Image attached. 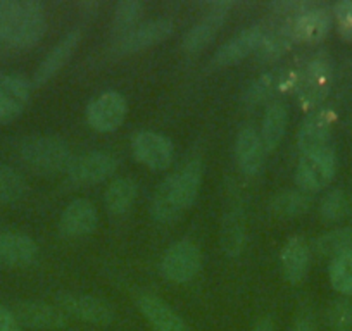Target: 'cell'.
I'll use <instances>...</instances> for the list:
<instances>
[{
    "label": "cell",
    "instance_id": "obj_1",
    "mask_svg": "<svg viewBox=\"0 0 352 331\" xmlns=\"http://www.w3.org/2000/svg\"><path fill=\"white\" fill-rule=\"evenodd\" d=\"M47 30L45 9L33 0L0 2V43L26 49L42 40Z\"/></svg>",
    "mask_w": 352,
    "mask_h": 331
},
{
    "label": "cell",
    "instance_id": "obj_2",
    "mask_svg": "<svg viewBox=\"0 0 352 331\" xmlns=\"http://www.w3.org/2000/svg\"><path fill=\"white\" fill-rule=\"evenodd\" d=\"M202 180V166L199 161H192L180 173L169 176L157 188L152 201L151 212L154 219L168 222L176 219L185 209L190 207L197 198Z\"/></svg>",
    "mask_w": 352,
    "mask_h": 331
},
{
    "label": "cell",
    "instance_id": "obj_3",
    "mask_svg": "<svg viewBox=\"0 0 352 331\" xmlns=\"http://www.w3.org/2000/svg\"><path fill=\"white\" fill-rule=\"evenodd\" d=\"M21 155L33 171L54 174L67 170L71 164L69 147L57 137H33L21 145Z\"/></svg>",
    "mask_w": 352,
    "mask_h": 331
},
{
    "label": "cell",
    "instance_id": "obj_4",
    "mask_svg": "<svg viewBox=\"0 0 352 331\" xmlns=\"http://www.w3.org/2000/svg\"><path fill=\"white\" fill-rule=\"evenodd\" d=\"M335 174V154L330 147L304 154L296 171V181L302 190L316 192L327 187Z\"/></svg>",
    "mask_w": 352,
    "mask_h": 331
},
{
    "label": "cell",
    "instance_id": "obj_5",
    "mask_svg": "<svg viewBox=\"0 0 352 331\" xmlns=\"http://www.w3.org/2000/svg\"><path fill=\"white\" fill-rule=\"evenodd\" d=\"M331 87V66L327 59L311 60L296 80L299 102L304 107H313L327 97Z\"/></svg>",
    "mask_w": 352,
    "mask_h": 331
},
{
    "label": "cell",
    "instance_id": "obj_6",
    "mask_svg": "<svg viewBox=\"0 0 352 331\" xmlns=\"http://www.w3.org/2000/svg\"><path fill=\"white\" fill-rule=\"evenodd\" d=\"M201 252L190 242H178L168 249L162 258V273L175 283H185L201 269Z\"/></svg>",
    "mask_w": 352,
    "mask_h": 331
},
{
    "label": "cell",
    "instance_id": "obj_7",
    "mask_svg": "<svg viewBox=\"0 0 352 331\" xmlns=\"http://www.w3.org/2000/svg\"><path fill=\"white\" fill-rule=\"evenodd\" d=\"M126 113L128 106L124 97L116 92H107L97 97L88 106L87 117L94 130L100 131V133H109V131L118 130L123 124Z\"/></svg>",
    "mask_w": 352,
    "mask_h": 331
},
{
    "label": "cell",
    "instance_id": "obj_8",
    "mask_svg": "<svg viewBox=\"0 0 352 331\" xmlns=\"http://www.w3.org/2000/svg\"><path fill=\"white\" fill-rule=\"evenodd\" d=\"M133 152L138 161L155 171L166 170L173 161V144L164 135L142 131L133 140Z\"/></svg>",
    "mask_w": 352,
    "mask_h": 331
},
{
    "label": "cell",
    "instance_id": "obj_9",
    "mask_svg": "<svg viewBox=\"0 0 352 331\" xmlns=\"http://www.w3.org/2000/svg\"><path fill=\"white\" fill-rule=\"evenodd\" d=\"M116 171V161L102 152H90L71 161L67 174L76 183L94 185L107 180Z\"/></svg>",
    "mask_w": 352,
    "mask_h": 331
},
{
    "label": "cell",
    "instance_id": "obj_10",
    "mask_svg": "<svg viewBox=\"0 0 352 331\" xmlns=\"http://www.w3.org/2000/svg\"><path fill=\"white\" fill-rule=\"evenodd\" d=\"M173 32V23L169 19H155V21L145 23V25L137 26L126 35H121L114 45L116 54H131L144 50L147 47L161 43L162 40L168 38Z\"/></svg>",
    "mask_w": 352,
    "mask_h": 331
},
{
    "label": "cell",
    "instance_id": "obj_11",
    "mask_svg": "<svg viewBox=\"0 0 352 331\" xmlns=\"http://www.w3.org/2000/svg\"><path fill=\"white\" fill-rule=\"evenodd\" d=\"M30 100L28 81L21 76L2 74L0 76V123L16 119L25 111Z\"/></svg>",
    "mask_w": 352,
    "mask_h": 331
},
{
    "label": "cell",
    "instance_id": "obj_12",
    "mask_svg": "<svg viewBox=\"0 0 352 331\" xmlns=\"http://www.w3.org/2000/svg\"><path fill=\"white\" fill-rule=\"evenodd\" d=\"M264 36H266V28L264 26H250L249 30L233 36L230 42H226L216 52V64H219V66H232V64L240 62L247 56L259 50L261 43L264 42Z\"/></svg>",
    "mask_w": 352,
    "mask_h": 331
},
{
    "label": "cell",
    "instance_id": "obj_13",
    "mask_svg": "<svg viewBox=\"0 0 352 331\" xmlns=\"http://www.w3.org/2000/svg\"><path fill=\"white\" fill-rule=\"evenodd\" d=\"M331 28V18L328 11L321 8L309 5L300 14L292 19L294 40H300L304 43L321 42L328 35Z\"/></svg>",
    "mask_w": 352,
    "mask_h": 331
},
{
    "label": "cell",
    "instance_id": "obj_14",
    "mask_svg": "<svg viewBox=\"0 0 352 331\" xmlns=\"http://www.w3.org/2000/svg\"><path fill=\"white\" fill-rule=\"evenodd\" d=\"M59 304L71 316L78 317L81 321H88V323L106 324L111 323L114 317V312L109 304L100 299H96V297L71 295L69 293V295L60 297Z\"/></svg>",
    "mask_w": 352,
    "mask_h": 331
},
{
    "label": "cell",
    "instance_id": "obj_15",
    "mask_svg": "<svg viewBox=\"0 0 352 331\" xmlns=\"http://www.w3.org/2000/svg\"><path fill=\"white\" fill-rule=\"evenodd\" d=\"M331 123H333V114L330 111H318L304 121L297 137V144L302 154H311L328 147Z\"/></svg>",
    "mask_w": 352,
    "mask_h": 331
},
{
    "label": "cell",
    "instance_id": "obj_16",
    "mask_svg": "<svg viewBox=\"0 0 352 331\" xmlns=\"http://www.w3.org/2000/svg\"><path fill=\"white\" fill-rule=\"evenodd\" d=\"M97 209L92 202L80 198L64 209L60 216V231L67 236H85L97 226Z\"/></svg>",
    "mask_w": 352,
    "mask_h": 331
},
{
    "label": "cell",
    "instance_id": "obj_17",
    "mask_svg": "<svg viewBox=\"0 0 352 331\" xmlns=\"http://www.w3.org/2000/svg\"><path fill=\"white\" fill-rule=\"evenodd\" d=\"M230 5L232 4H216L214 9L209 11L208 16H206L204 19H201V21L185 35L184 49L187 50V52H199V50L204 49V47L214 38L218 30L221 28L223 21H225L226 11H228Z\"/></svg>",
    "mask_w": 352,
    "mask_h": 331
},
{
    "label": "cell",
    "instance_id": "obj_18",
    "mask_svg": "<svg viewBox=\"0 0 352 331\" xmlns=\"http://www.w3.org/2000/svg\"><path fill=\"white\" fill-rule=\"evenodd\" d=\"M38 247L30 236L18 233H2L0 235V264L26 266L36 258Z\"/></svg>",
    "mask_w": 352,
    "mask_h": 331
},
{
    "label": "cell",
    "instance_id": "obj_19",
    "mask_svg": "<svg viewBox=\"0 0 352 331\" xmlns=\"http://www.w3.org/2000/svg\"><path fill=\"white\" fill-rule=\"evenodd\" d=\"M81 40L80 32H71L54 47L49 52V56L43 59V62L40 64L38 69L35 74V83L36 85H43L52 76H56L60 69H63L64 64L71 59L73 52L76 50L78 43Z\"/></svg>",
    "mask_w": 352,
    "mask_h": 331
},
{
    "label": "cell",
    "instance_id": "obj_20",
    "mask_svg": "<svg viewBox=\"0 0 352 331\" xmlns=\"http://www.w3.org/2000/svg\"><path fill=\"white\" fill-rule=\"evenodd\" d=\"M235 150L240 170L245 174H256L263 168L266 150H264V145L256 130L245 128L240 131Z\"/></svg>",
    "mask_w": 352,
    "mask_h": 331
},
{
    "label": "cell",
    "instance_id": "obj_21",
    "mask_svg": "<svg viewBox=\"0 0 352 331\" xmlns=\"http://www.w3.org/2000/svg\"><path fill=\"white\" fill-rule=\"evenodd\" d=\"M309 247L302 238H292L283 249L282 254V266L283 275L289 282L297 283L306 278L309 271Z\"/></svg>",
    "mask_w": 352,
    "mask_h": 331
},
{
    "label": "cell",
    "instance_id": "obj_22",
    "mask_svg": "<svg viewBox=\"0 0 352 331\" xmlns=\"http://www.w3.org/2000/svg\"><path fill=\"white\" fill-rule=\"evenodd\" d=\"M138 307L157 331H187L178 314L155 297H142Z\"/></svg>",
    "mask_w": 352,
    "mask_h": 331
},
{
    "label": "cell",
    "instance_id": "obj_23",
    "mask_svg": "<svg viewBox=\"0 0 352 331\" xmlns=\"http://www.w3.org/2000/svg\"><path fill=\"white\" fill-rule=\"evenodd\" d=\"M296 80L297 76H294V74L287 76L285 71H273V73L264 74L259 80L254 81L250 89L247 90L245 100L252 104V106H256V104H261L263 100L268 99L272 93L287 89V85L296 87Z\"/></svg>",
    "mask_w": 352,
    "mask_h": 331
},
{
    "label": "cell",
    "instance_id": "obj_24",
    "mask_svg": "<svg viewBox=\"0 0 352 331\" xmlns=\"http://www.w3.org/2000/svg\"><path fill=\"white\" fill-rule=\"evenodd\" d=\"M294 42V33H292V19L290 23H283L278 28H273L272 32L266 30V36L264 42L261 43L259 50H257V57L264 62L275 60L282 57L287 50L290 49Z\"/></svg>",
    "mask_w": 352,
    "mask_h": 331
},
{
    "label": "cell",
    "instance_id": "obj_25",
    "mask_svg": "<svg viewBox=\"0 0 352 331\" xmlns=\"http://www.w3.org/2000/svg\"><path fill=\"white\" fill-rule=\"evenodd\" d=\"M287 128V111L285 106L275 102L266 111V116L263 121V133H261V141L264 145V150L272 152L282 141Z\"/></svg>",
    "mask_w": 352,
    "mask_h": 331
},
{
    "label": "cell",
    "instance_id": "obj_26",
    "mask_svg": "<svg viewBox=\"0 0 352 331\" xmlns=\"http://www.w3.org/2000/svg\"><path fill=\"white\" fill-rule=\"evenodd\" d=\"M18 321L33 328H60L64 326V316L54 307L45 304H23L18 309Z\"/></svg>",
    "mask_w": 352,
    "mask_h": 331
},
{
    "label": "cell",
    "instance_id": "obj_27",
    "mask_svg": "<svg viewBox=\"0 0 352 331\" xmlns=\"http://www.w3.org/2000/svg\"><path fill=\"white\" fill-rule=\"evenodd\" d=\"M137 198V187L130 180H114L106 192V205L113 214L130 211Z\"/></svg>",
    "mask_w": 352,
    "mask_h": 331
},
{
    "label": "cell",
    "instance_id": "obj_28",
    "mask_svg": "<svg viewBox=\"0 0 352 331\" xmlns=\"http://www.w3.org/2000/svg\"><path fill=\"white\" fill-rule=\"evenodd\" d=\"M142 14H144V5L138 0H126V2H120L114 11L113 28L114 32H121L126 35L133 28H137L138 21H140Z\"/></svg>",
    "mask_w": 352,
    "mask_h": 331
},
{
    "label": "cell",
    "instance_id": "obj_29",
    "mask_svg": "<svg viewBox=\"0 0 352 331\" xmlns=\"http://www.w3.org/2000/svg\"><path fill=\"white\" fill-rule=\"evenodd\" d=\"M330 282L340 293L352 295V252L337 255L330 266Z\"/></svg>",
    "mask_w": 352,
    "mask_h": 331
},
{
    "label": "cell",
    "instance_id": "obj_30",
    "mask_svg": "<svg viewBox=\"0 0 352 331\" xmlns=\"http://www.w3.org/2000/svg\"><path fill=\"white\" fill-rule=\"evenodd\" d=\"M318 251L324 255H342L345 252H352V229H337L327 233L318 240Z\"/></svg>",
    "mask_w": 352,
    "mask_h": 331
},
{
    "label": "cell",
    "instance_id": "obj_31",
    "mask_svg": "<svg viewBox=\"0 0 352 331\" xmlns=\"http://www.w3.org/2000/svg\"><path fill=\"white\" fill-rule=\"evenodd\" d=\"M307 207H309V198L300 192H282L273 201V211L283 218L304 214Z\"/></svg>",
    "mask_w": 352,
    "mask_h": 331
},
{
    "label": "cell",
    "instance_id": "obj_32",
    "mask_svg": "<svg viewBox=\"0 0 352 331\" xmlns=\"http://www.w3.org/2000/svg\"><path fill=\"white\" fill-rule=\"evenodd\" d=\"M25 194L23 178L12 168L0 164V202H16Z\"/></svg>",
    "mask_w": 352,
    "mask_h": 331
},
{
    "label": "cell",
    "instance_id": "obj_33",
    "mask_svg": "<svg viewBox=\"0 0 352 331\" xmlns=\"http://www.w3.org/2000/svg\"><path fill=\"white\" fill-rule=\"evenodd\" d=\"M345 197L342 192L335 190L328 194L321 202V216L327 221H337L345 214Z\"/></svg>",
    "mask_w": 352,
    "mask_h": 331
},
{
    "label": "cell",
    "instance_id": "obj_34",
    "mask_svg": "<svg viewBox=\"0 0 352 331\" xmlns=\"http://www.w3.org/2000/svg\"><path fill=\"white\" fill-rule=\"evenodd\" d=\"M335 19H337L338 33L344 38L352 40V0H344L335 5Z\"/></svg>",
    "mask_w": 352,
    "mask_h": 331
},
{
    "label": "cell",
    "instance_id": "obj_35",
    "mask_svg": "<svg viewBox=\"0 0 352 331\" xmlns=\"http://www.w3.org/2000/svg\"><path fill=\"white\" fill-rule=\"evenodd\" d=\"M0 331H19L18 319L2 307H0Z\"/></svg>",
    "mask_w": 352,
    "mask_h": 331
},
{
    "label": "cell",
    "instance_id": "obj_36",
    "mask_svg": "<svg viewBox=\"0 0 352 331\" xmlns=\"http://www.w3.org/2000/svg\"><path fill=\"white\" fill-rule=\"evenodd\" d=\"M294 331H316V326L313 324V321L302 319V321H299V323H297L296 330H294Z\"/></svg>",
    "mask_w": 352,
    "mask_h": 331
},
{
    "label": "cell",
    "instance_id": "obj_37",
    "mask_svg": "<svg viewBox=\"0 0 352 331\" xmlns=\"http://www.w3.org/2000/svg\"><path fill=\"white\" fill-rule=\"evenodd\" d=\"M256 331H275V330H273L272 321H270L268 317H264V319L256 326Z\"/></svg>",
    "mask_w": 352,
    "mask_h": 331
}]
</instances>
